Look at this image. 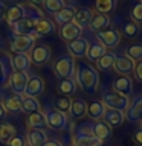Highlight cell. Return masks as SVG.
Masks as SVG:
<instances>
[{"label": "cell", "instance_id": "obj_1", "mask_svg": "<svg viewBox=\"0 0 142 146\" xmlns=\"http://www.w3.org/2000/svg\"><path fill=\"white\" fill-rule=\"evenodd\" d=\"M75 81L82 91L87 94H95L99 87V73L90 64L80 62L75 68Z\"/></svg>", "mask_w": 142, "mask_h": 146}, {"label": "cell", "instance_id": "obj_2", "mask_svg": "<svg viewBox=\"0 0 142 146\" xmlns=\"http://www.w3.org/2000/svg\"><path fill=\"white\" fill-rule=\"evenodd\" d=\"M54 73L55 76L58 78V81L61 79H70V78L75 76V59H73L70 55H61L57 61L54 62Z\"/></svg>", "mask_w": 142, "mask_h": 146}, {"label": "cell", "instance_id": "obj_3", "mask_svg": "<svg viewBox=\"0 0 142 146\" xmlns=\"http://www.w3.org/2000/svg\"><path fill=\"white\" fill-rule=\"evenodd\" d=\"M101 102L105 105V108L119 110V111H122V113H125L127 108L130 107V98L119 94L116 91H107V93H104Z\"/></svg>", "mask_w": 142, "mask_h": 146}, {"label": "cell", "instance_id": "obj_4", "mask_svg": "<svg viewBox=\"0 0 142 146\" xmlns=\"http://www.w3.org/2000/svg\"><path fill=\"white\" fill-rule=\"evenodd\" d=\"M73 145L75 146H102V141L92 135L90 125H82L76 131L75 137H73Z\"/></svg>", "mask_w": 142, "mask_h": 146}, {"label": "cell", "instance_id": "obj_5", "mask_svg": "<svg viewBox=\"0 0 142 146\" xmlns=\"http://www.w3.org/2000/svg\"><path fill=\"white\" fill-rule=\"evenodd\" d=\"M35 46V38L32 35H15L11 40L9 47L14 53H29Z\"/></svg>", "mask_w": 142, "mask_h": 146}, {"label": "cell", "instance_id": "obj_6", "mask_svg": "<svg viewBox=\"0 0 142 146\" xmlns=\"http://www.w3.org/2000/svg\"><path fill=\"white\" fill-rule=\"evenodd\" d=\"M29 56H31V62L34 64V66L41 67V66H44V64L49 62L50 56H52V52H50L49 46H46V44H37V46L32 47Z\"/></svg>", "mask_w": 142, "mask_h": 146}, {"label": "cell", "instance_id": "obj_7", "mask_svg": "<svg viewBox=\"0 0 142 146\" xmlns=\"http://www.w3.org/2000/svg\"><path fill=\"white\" fill-rule=\"evenodd\" d=\"M44 91V79L38 75H32L27 79L25 93H23V98H38L40 94H43Z\"/></svg>", "mask_w": 142, "mask_h": 146}, {"label": "cell", "instance_id": "obj_8", "mask_svg": "<svg viewBox=\"0 0 142 146\" xmlns=\"http://www.w3.org/2000/svg\"><path fill=\"white\" fill-rule=\"evenodd\" d=\"M46 122H48V128L50 129H64L69 125V119L64 113H60L57 110H48L44 113Z\"/></svg>", "mask_w": 142, "mask_h": 146}, {"label": "cell", "instance_id": "obj_9", "mask_svg": "<svg viewBox=\"0 0 142 146\" xmlns=\"http://www.w3.org/2000/svg\"><path fill=\"white\" fill-rule=\"evenodd\" d=\"M37 20H40V18H37L34 15H26L25 14V17L11 27H12V31L15 35H32L34 34V29H35Z\"/></svg>", "mask_w": 142, "mask_h": 146}, {"label": "cell", "instance_id": "obj_10", "mask_svg": "<svg viewBox=\"0 0 142 146\" xmlns=\"http://www.w3.org/2000/svg\"><path fill=\"white\" fill-rule=\"evenodd\" d=\"M98 40L105 46V49H115L116 46L121 43V32L115 27H109L99 34H96Z\"/></svg>", "mask_w": 142, "mask_h": 146}, {"label": "cell", "instance_id": "obj_11", "mask_svg": "<svg viewBox=\"0 0 142 146\" xmlns=\"http://www.w3.org/2000/svg\"><path fill=\"white\" fill-rule=\"evenodd\" d=\"M27 79H29L27 73L12 72L11 76H9V87H11L12 93L18 94V96H23L25 88H26V84H27Z\"/></svg>", "mask_w": 142, "mask_h": 146}, {"label": "cell", "instance_id": "obj_12", "mask_svg": "<svg viewBox=\"0 0 142 146\" xmlns=\"http://www.w3.org/2000/svg\"><path fill=\"white\" fill-rule=\"evenodd\" d=\"M113 91L130 98V96L133 94V81H131V78L130 76L118 75L113 79Z\"/></svg>", "mask_w": 142, "mask_h": 146}, {"label": "cell", "instance_id": "obj_13", "mask_svg": "<svg viewBox=\"0 0 142 146\" xmlns=\"http://www.w3.org/2000/svg\"><path fill=\"white\" fill-rule=\"evenodd\" d=\"M135 66H136L135 61H133V59H130L127 55L116 56V59H115V62H113L115 72L119 73V75H122V76H128L130 73L135 72Z\"/></svg>", "mask_w": 142, "mask_h": 146}, {"label": "cell", "instance_id": "obj_14", "mask_svg": "<svg viewBox=\"0 0 142 146\" xmlns=\"http://www.w3.org/2000/svg\"><path fill=\"white\" fill-rule=\"evenodd\" d=\"M55 32V25L54 21H50L49 18H40V20H37L35 23V29H34V34L32 36L37 40V38H44V36H48L50 34H54Z\"/></svg>", "mask_w": 142, "mask_h": 146}, {"label": "cell", "instance_id": "obj_15", "mask_svg": "<svg viewBox=\"0 0 142 146\" xmlns=\"http://www.w3.org/2000/svg\"><path fill=\"white\" fill-rule=\"evenodd\" d=\"M87 47H89V41L87 38H78L75 41H70L67 43V50H69V55L75 59V58H82L86 56L87 53Z\"/></svg>", "mask_w": 142, "mask_h": 146}, {"label": "cell", "instance_id": "obj_16", "mask_svg": "<svg viewBox=\"0 0 142 146\" xmlns=\"http://www.w3.org/2000/svg\"><path fill=\"white\" fill-rule=\"evenodd\" d=\"M60 36L67 41V43H70V41H75L78 38H81L82 36V27H80L78 25L75 23H69V25H64L61 26V29H60Z\"/></svg>", "mask_w": 142, "mask_h": 146}, {"label": "cell", "instance_id": "obj_17", "mask_svg": "<svg viewBox=\"0 0 142 146\" xmlns=\"http://www.w3.org/2000/svg\"><path fill=\"white\" fill-rule=\"evenodd\" d=\"M104 122L107 123L110 128H119L125 120V114L119 110H112V108H105V113H104Z\"/></svg>", "mask_w": 142, "mask_h": 146}, {"label": "cell", "instance_id": "obj_18", "mask_svg": "<svg viewBox=\"0 0 142 146\" xmlns=\"http://www.w3.org/2000/svg\"><path fill=\"white\" fill-rule=\"evenodd\" d=\"M11 62H12V70L20 73H26L32 64L29 53H15L14 56H11Z\"/></svg>", "mask_w": 142, "mask_h": 146}, {"label": "cell", "instance_id": "obj_19", "mask_svg": "<svg viewBox=\"0 0 142 146\" xmlns=\"http://www.w3.org/2000/svg\"><path fill=\"white\" fill-rule=\"evenodd\" d=\"M90 132L92 135L96 137V139H99L101 141L110 139V135H112V128H110L105 122H93L90 125Z\"/></svg>", "mask_w": 142, "mask_h": 146}, {"label": "cell", "instance_id": "obj_20", "mask_svg": "<svg viewBox=\"0 0 142 146\" xmlns=\"http://www.w3.org/2000/svg\"><path fill=\"white\" fill-rule=\"evenodd\" d=\"M107 52V49H105V46L101 43V41L96 38L93 41H90L89 43V47H87V53L86 56L89 61H98V59L102 56V55Z\"/></svg>", "mask_w": 142, "mask_h": 146}, {"label": "cell", "instance_id": "obj_21", "mask_svg": "<svg viewBox=\"0 0 142 146\" xmlns=\"http://www.w3.org/2000/svg\"><path fill=\"white\" fill-rule=\"evenodd\" d=\"M27 126L29 129H44L48 128V122H46V116L44 113L41 111H35V113H31L27 114Z\"/></svg>", "mask_w": 142, "mask_h": 146}, {"label": "cell", "instance_id": "obj_22", "mask_svg": "<svg viewBox=\"0 0 142 146\" xmlns=\"http://www.w3.org/2000/svg\"><path fill=\"white\" fill-rule=\"evenodd\" d=\"M25 17V6L20 3H15L12 6L6 8V15H5V20L8 21V25L14 26L17 21H20L21 18Z\"/></svg>", "mask_w": 142, "mask_h": 146}, {"label": "cell", "instance_id": "obj_23", "mask_svg": "<svg viewBox=\"0 0 142 146\" xmlns=\"http://www.w3.org/2000/svg\"><path fill=\"white\" fill-rule=\"evenodd\" d=\"M49 140L44 129H29L26 134V143L29 146H43Z\"/></svg>", "mask_w": 142, "mask_h": 146}, {"label": "cell", "instance_id": "obj_24", "mask_svg": "<svg viewBox=\"0 0 142 146\" xmlns=\"http://www.w3.org/2000/svg\"><path fill=\"white\" fill-rule=\"evenodd\" d=\"M12 62L11 56L5 52H0V84H5L6 79H9L12 73Z\"/></svg>", "mask_w": 142, "mask_h": 146}, {"label": "cell", "instance_id": "obj_25", "mask_svg": "<svg viewBox=\"0 0 142 146\" xmlns=\"http://www.w3.org/2000/svg\"><path fill=\"white\" fill-rule=\"evenodd\" d=\"M89 27L96 34H99V32L110 27V17L105 14H93V18H92Z\"/></svg>", "mask_w": 142, "mask_h": 146}, {"label": "cell", "instance_id": "obj_26", "mask_svg": "<svg viewBox=\"0 0 142 146\" xmlns=\"http://www.w3.org/2000/svg\"><path fill=\"white\" fill-rule=\"evenodd\" d=\"M5 110H6V113H12V114H17L21 111V105H23V96H18V94H9L6 96V99H5Z\"/></svg>", "mask_w": 142, "mask_h": 146}, {"label": "cell", "instance_id": "obj_27", "mask_svg": "<svg viewBox=\"0 0 142 146\" xmlns=\"http://www.w3.org/2000/svg\"><path fill=\"white\" fill-rule=\"evenodd\" d=\"M124 114H125V119L130 122H136L139 119H142V96L136 98L135 102L130 104V107L127 108V111Z\"/></svg>", "mask_w": 142, "mask_h": 146}, {"label": "cell", "instance_id": "obj_28", "mask_svg": "<svg viewBox=\"0 0 142 146\" xmlns=\"http://www.w3.org/2000/svg\"><path fill=\"white\" fill-rule=\"evenodd\" d=\"M92 18H93V11L90 8H80L76 9L75 12V17H73V23L78 25L80 27H84V26H89Z\"/></svg>", "mask_w": 142, "mask_h": 146}, {"label": "cell", "instance_id": "obj_29", "mask_svg": "<svg viewBox=\"0 0 142 146\" xmlns=\"http://www.w3.org/2000/svg\"><path fill=\"white\" fill-rule=\"evenodd\" d=\"M75 12L76 9L73 6H64L61 11H58L55 14V21H57V25L60 26H64V25H69V23L73 21V17H75Z\"/></svg>", "mask_w": 142, "mask_h": 146}, {"label": "cell", "instance_id": "obj_30", "mask_svg": "<svg viewBox=\"0 0 142 146\" xmlns=\"http://www.w3.org/2000/svg\"><path fill=\"white\" fill-rule=\"evenodd\" d=\"M69 113H70L72 119H82L87 114V102L81 98L72 99V105H70Z\"/></svg>", "mask_w": 142, "mask_h": 146}, {"label": "cell", "instance_id": "obj_31", "mask_svg": "<svg viewBox=\"0 0 142 146\" xmlns=\"http://www.w3.org/2000/svg\"><path fill=\"white\" fill-rule=\"evenodd\" d=\"M104 113H105V105L101 100H92V102L87 104V116L93 120L102 119Z\"/></svg>", "mask_w": 142, "mask_h": 146}, {"label": "cell", "instance_id": "obj_32", "mask_svg": "<svg viewBox=\"0 0 142 146\" xmlns=\"http://www.w3.org/2000/svg\"><path fill=\"white\" fill-rule=\"evenodd\" d=\"M57 90L61 96H72L76 91V81L70 78V79H61L58 81Z\"/></svg>", "mask_w": 142, "mask_h": 146}, {"label": "cell", "instance_id": "obj_33", "mask_svg": "<svg viewBox=\"0 0 142 146\" xmlns=\"http://www.w3.org/2000/svg\"><path fill=\"white\" fill-rule=\"evenodd\" d=\"M17 134V129L12 123L9 122H0V143L6 145L14 135Z\"/></svg>", "mask_w": 142, "mask_h": 146}, {"label": "cell", "instance_id": "obj_34", "mask_svg": "<svg viewBox=\"0 0 142 146\" xmlns=\"http://www.w3.org/2000/svg\"><path fill=\"white\" fill-rule=\"evenodd\" d=\"M115 59H116V55H115L113 52H105L102 56H101L98 61H96V64H98V68H99L101 72H109L110 68H113Z\"/></svg>", "mask_w": 142, "mask_h": 146}, {"label": "cell", "instance_id": "obj_35", "mask_svg": "<svg viewBox=\"0 0 142 146\" xmlns=\"http://www.w3.org/2000/svg\"><path fill=\"white\" fill-rule=\"evenodd\" d=\"M64 6H66V0H44V2H43L44 12L54 14V15L58 11H61Z\"/></svg>", "mask_w": 142, "mask_h": 146}, {"label": "cell", "instance_id": "obj_36", "mask_svg": "<svg viewBox=\"0 0 142 146\" xmlns=\"http://www.w3.org/2000/svg\"><path fill=\"white\" fill-rule=\"evenodd\" d=\"M95 8L98 11V14L109 15L116 8V0H95Z\"/></svg>", "mask_w": 142, "mask_h": 146}, {"label": "cell", "instance_id": "obj_37", "mask_svg": "<svg viewBox=\"0 0 142 146\" xmlns=\"http://www.w3.org/2000/svg\"><path fill=\"white\" fill-rule=\"evenodd\" d=\"M121 34L125 36V38H136V36H139L141 34V26L139 25H136V23H125V25L122 26V29H121Z\"/></svg>", "mask_w": 142, "mask_h": 146}, {"label": "cell", "instance_id": "obj_38", "mask_svg": "<svg viewBox=\"0 0 142 146\" xmlns=\"http://www.w3.org/2000/svg\"><path fill=\"white\" fill-rule=\"evenodd\" d=\"M70 105H72V99L69 98V96H60V98H57L54 102V110L67 114L69 110H70Z\"/></svg>", "mask_w": 142, "mask_h": 146}, {"label": "cell", "instance_id": "obj_39", "mask_svg": "<svg viewBox=\"0 0 142 146\" xmlns=\"http://www.w3.org/2000/svg\"><path fill=\"white\" fill-rule=\"evenodd\" d=\"M21 111L26 114L40 111V102L35 98H23V105H21Z\"/></svg>", "mask_w": 142, "mask_h": 146}, {"label": "cell", "instance_id": "obj_40", "mask_svg": "<svg viewBox=\"0 0 142 146\" xmlns=\"http://www.w3.org/2000/svg\"><path fill=\"white\" fill-rule=\"evenodd\" d=\"M127 56L133 61H141L142 59V43H135L127 47Z\"/></svg>", "mask_w": 142, "mask_h": 146}, {"label": "cell", "instance_id": "obj_41", "mask_svg": "<svg viewBox=\"0 0 142 146\" xmlns=\"http://www.w3.org/2000/svg\"><path fill=\"white\" fill-rule=\"evenodd\" d=\"M130 17H131V21L136 23V25H142V3H136L135 6L131 8L130 11Z\"/></svg>", "mask_w": 142, "mask_h": 146}, {"label": "cell", "instance_id": "obj_42", "mask_svg": "<svg viewBox=\"0 0 142 146\" xmlns=\"http://www.w3.org/2000/svg\"><path fill=\"white\" fill-rule=\"evenodd\" d=\"M6 145H8V146H26L27 143H26V140H25V137H23V135L15 134Z\"/></svg>", "mask_w": 142, "mask_h": 146}, {"label": "cell", "instance_id": "obj_43", "mask_svg": "<svg viewBox=\"0 0 142 146\" xmlns=\"http://www.w3.org/2000/svg\"><path fill=\"white\" fill-rule=\"evenodd\" d=\"M135 75H136V79L142 82V59L136 62V66H135Z\"/></svg>", "mask_w": 142, "mask_h": 146}, {"label": "cell", "instance_id": "obj_44", "mask_svg": "<svg viewBox=\"0 0 142 146\" xmlns=\"http://www.w3.org/2000/svg\"><path fill=\"white\" fill-rule=\"evenodd\" d=\"M5 15H6V6H5V3L0 2V21L5 20Z\"/></svg>", "mask_w": 142, "mask_h": 146}, {"label": "cell", "instance_id": "obj_45", "mask_svg": "<svg viewBox=\"0 0 142 146\" xmlns=\"http://www.w3.org/2000/svg\"><path fill=\"white\" fill-rule=\"evenodd\" d=\"M135 141H136V143H139V145H142V129L135 132Z\"/></svg>", "mask_w": 142, "mask_h": 146}, {"label": "cell", "instance_id": "obj_46", "mask_svg": "<svg viewBox=\"0 0 142 146\" xmlns=\"http://www.w3.org/2000/svg\"><path fill=\"white\" fill-rule=\"evenodd\" d=\"M43 146H63V145H61V141H58V140H48Z\"/></svg>", "mask_w": 142, "mask_h": 146}, {"label": "cell", "instance_id": "obj_47", "mask_svg": "<svg viewBox=\"0 0 142 146\" xmlns=\"http://www.w3.org/2000/svg\"><path fill=\"white\" fill-rule=\"evenodd\" d=\"M5 116H6V110H5L3 102H0V120H3Z\"/></svg>", "mask_w": 142, "mask_h": 146}, {"label": "cell", "instance_id": "obj_48", "mask_svg": "<svg viewBox=\"0 0 142 146\" xmlns=\"http://www.w3.org/2000/svg\"><path fill=\"white\" fill-rule=\"evenodd\" d=\"M44 0H29L31 5H34V6H38V5H43Z\"/></svg>", "mask_w": 142, "mask_h": 146}, {"label": "cell", "instance_id": "obj_49", "mask_svg": "<svg viewBox=\"0 0 142 146\" xmlns=\"http://www.w3.org/2000/svg\"><path fill=\"white\" fill-rule=\"evenodd\" d=\"M70 146H75V145H70Z\"/></svg>", "mask_w": 142, "mask_h": 146}, {"label": "cell", "instance_id": "obj_50", "mask_svg": "<svg viewBox=\"0 0 142 146\" xmlns=\"http://www.w3.org/2000/svg\"><path fill=\"white\" fill-rule=\"evenodd\" d=\"M26 146H29V145H26Z\"/></svg>", "mask_w": 142, "mask_h": 146}, {"label": "cell", "instance_id": "obj_51", "mask_svg": "<svg viewBox=\"0 0 142 146\" xmlns=\"http://www.w3.org/2000/svg\"><path fill=\"white\" fill-rule=\"evenodd\" d=\"M141 3H142V0H141Z\"/></svg>", "mask_w": 142, "mask_h": 146}]
</instances>
